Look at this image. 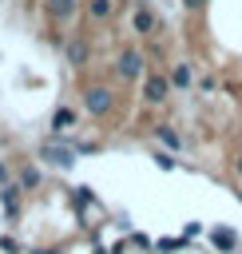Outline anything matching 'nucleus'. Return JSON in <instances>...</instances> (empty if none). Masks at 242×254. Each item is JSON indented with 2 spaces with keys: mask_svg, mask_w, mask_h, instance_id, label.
<instances>
[{
  "mask_svg": "<svg viewBox=\"0 0 242 254\" xmlns=\"http://www.w3.org/2000/svg\"><path fill=\"white\" fill-rule=\"evenodd\" d=\"M44 159H48V163H60V167H63V163H71V155H67L63 147H44Z\"/></svg>",
  "mask_w": 242,
  "mask_h": 254,
  "instance_id": "1",
  "label": "nucleus"
},
{
  "mask_svg": "<svg viewBox=\"0 0 242 254\" xmlns=\"http://www.w3.org/2000/svg\"><path fill=\"white\" fill-rule=\"evenodd\" d=\"M107 103H111V99H107V91H87V107H91V111H103Z\"/></svg>",
  "mask_w": 242,
  "mask_h": 254,
  "instance_id": "2",
  "label": "nucleus"
},
{
  "mask_svg": "<svg viewBox=\"0 0 242 254\" xmlns=\"http://www.w3.org/2000/svg\"><path fill=\"white\" fill-rule=\"evenodd\" d=\"M48 8H52L56 16H67V12H71V0H48Z\"/></svg>",
  "mask_w": 242,
  "mask_h": 254,
  "instance_id": "3",
  "label": "nucleus"
},
{
  "mask_svg": "<svg viewBox=\"0 0 242 254\" xmlns=\"http://www.w3.org/2000/svg\"><path fill=\"white\" fill-rule=\"evenodd\" d=\"M52 123H56V131H60V127H67V123H71V111H56V119H52Z\"/></svg>",
  "mask_w": 242,
  "mask_h": 254,
  "instance_id": "4",
  "label": "nucleus"
},
{
  "mask_svg": "<svg viewBox=\"0 0 242 254\" xmlns=\"http://www.w3.org/2000/svg\"><path fill=\"white\" fill-rule=\"evenodd\" d=\"M4 175H8V171H4V167H0V179H4Z\"/></svg>",
  "mask_w": 242,
  "mask_h": 254,
  "instance_id": "5",
  "label": "nucleus"
}]
</instances>
